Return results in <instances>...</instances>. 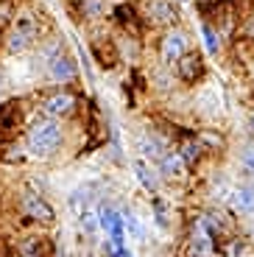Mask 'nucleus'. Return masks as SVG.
Wrapping results in <instances>:
<instances>
[{
	"mask_svg": "<svg viewBox=\"0 0 254 257\" xmlns=\"http://www.w3.org/2000/svg\"><path fill=\"white\" fill-rule=\"evenodd\" d=\"M190 257H215L218 246H215V232L210 229V224L204 218H196L190 226V240H187Z\"/></svg>",
	"mask_w": 254,
	"mask_h": 257,
	"instance_id": "nucleus-3",
	"label": "nucleus"
},
{
	"mask_svg": "<svg viewBox=\"0 0 254 257\" xmlns=\"http://www.w3.org/2000/svg\"><path fill=\"white\" fill-rule=\"evenodd\" d=\"M179 3H187V0H179Z\"/></svg>",
	"mask_w": 254,
	"mask_h": 257,
	"instance_id": "nucleus-24",
	"label": "nucleus"
},
{
	"mask_svg": "<svg viewBox=\"0 0 254 257\" xmlns=\"http://www.w3.org/2000/svg\"><path fill=\"white\" fill-rule=\"evenodd\" d=\"M201 34H204V45H207V51H210V53H218V48H221V39H218V34L212 31L207 23L201 26Z\"/></svg>",
	"mask_w": 254,
	"mask_h": 257,
	"instance_id": "nucleus-16",
	"label": "nucleus"
},
{
	"mask_svg": "<svg viewBox=\"0 0 254 257\" xmlns=\"http://www.w3.org/2000/svg\"><path fill=\"white\" fill-rule=\"evenodd\" d=\"M26 146L34 157H51L53 151L62 146V126H59L56 120H39L37 126L28 132Z\"/></svg>",
	"mask_w": 254,
	"mask_h": 257,
	"instance_id": "nucleus-1",
	"label": "nucleus"
},
{
	"mask_svg": "<svg viewBox=\"0 0 254 257\" xmlns=\"http://www.w3.org/2000/svg\"><path fill=\"white\" fill-rule=\"evenodd\" d=\"M134 171H137V179H140L143 182V187H146V190H157V176H154L151 174V171H148V165H146V162H143V160H137V162H134Z\"/></svg>",
	"mask_w": 254,
	"mask_h": 257,
	"instance_id": "nucleus-15",
	"label": "nucleus"
},
{
	"mask_svg": "<svg viewBox=\"0 0 254 257\" xmlns=\"http://www.w3.org/2000/svg\"><path fill=\"white\" fill-rule=\"evenodd\" d=\"M12 6H9V3H0V28L6 26V23H12Z\"/></svg>",
	"mask_w": 254,
	"mask_h": 257,
	"instance_id": "nucleus-19",
	"label": "nucleus"
},
{
	"mask_svg": "<svg viewBox=\"0 0 254 257\" xmlns=\"http://www.w3.org/2000/svg\"><path fill=\"white\" fill-rule=\"evenodd\" d=\"M17 123H20V109H17V103H6V106H0V132L17 128Z\"/></svg>",
	"mask_w": 254,
	"mask_h": 257,
	"instance_id": "nucleus-13",
	"label": "nucleus"
},
{
	"mask_svg": "<svg viewBox=\"0 0 254 257\" xmlns=\"http://www.w3.org/2000/svg\"><path fill=\"white\" fill-rule=\"evenodd\" d=\"M37 39H39V23H37V17H34V14H20V17L14 20L12 31H9L6 48L12 53H23V51H28Z\"/></svg>",
	"mask_w": 254,
	"mask_h": 257,
	"instance_id": "nucleus-2",
	"label": "nucleus"
},
{
	"mask_svg": "<svg viewBox=\"0 0 254 257\" xmlns=\"http://www.w3.org/2000/svg\"><path fill=\"white\" fill-rule=\"evenodd\" d=\"M48 73H51L53 81L59 84H67L76 78V64L70 62V56H64V53H56V56L48 62Z\"/></svg>",
	"mask_w": 254,
	"mask_h": 257,
	"instance_id": "nucleus-7",
	"label": "nucleus"
},
{
	"mask_svg": "<svg viewBox=\"0 0 254 257\" xmlns=\"http://www.w3.org/2000/svg\"><path fill=\"white\" fill-rule=\"evenodd\" d=\"M159 168H162V176H168V179H182L184 176V160L179 151H168L159 160Z\"/></svg>",
	"mask_w": 254,
	"mask_h": 257,
	"instance_id": "nucleus-10",
	"label": "nucleus"
},
{
	"mask_svg": "<svg viewBox=\"0 0 254 257\" xmlns=\"http://www.w3.org/2000/svg\"><path fill=\"white\" fill-rule=\"evenodd\" d=\"M251 128H254V115H251Z\"/></svg>",
	"mask_w": 254,
	"mask_h": 257,
	"instance_id": "nucleus-22",
	"label": "nucleus"
},
{
	"mask_svg": "<svg viewBox=\"0 0 254 257\" xmlns=\"http://www.w3.org/2000/svg\"><path fill=\"white\" fill-rule=\"evenodd\" d=\"M176 70L184 81H196V78L204 76V59L198 56V53H184L176 62Z\"/></svg>",
	"mask_w": 254,
	"mask_h": 257,
	"instance_id": "nucleus-8",
	"label": "nucleus"
},
{
	"mask_svg": "<svg viewBox=\"0 0 254 257\" xmlns=\"http://www.w3.org/2000/svg\"><path fill=\"white\" fill-rule=\"evenodd\" d=\"M240 165H243V171H246V174L254 176V146L246 148V151L240 154Z\"/></svg>",
	"mask_w": 254,
	"mask_h": 257,
	"instance_id": "nucleus-18",
	"label": "nucleus"
},
{
	"mask_svg": "<svg viewBox=\"0 0 254 257\" xmlns=\"http://www.w3.org/2000/svg\"><path fill=\"white\" fill-rule=\"evenodd\" d=\"M42 112L51 117V120H62V117L76 112V98H73L70 92H53V95H48L42 101Z\"/></svg>",
	"mask_w": 254,
	"mask_h": 257,
	"instance_id": "nucleus-5",
	"label": "nucleus"
},
{
	"mask_svg": "<svg viewBox=\"0 0 254 257\" xmlns=\"http://www.w3.org/2000/svg\"><path fill=\"white\" fill-rule=\"evenodd\" d=\"M123 257H132V254H129V251H126V254H123Z\"/></svg>",
	"mask_w": 254,
	"mask_h": 257,
	"instance_id": "nucleus-23",
	"label": "nucleus"
},
{
	"mask_svg": "<svg viewBox=\"0 0 254 257\" xmlns=\"http://www.w3.org/2000/svg\"><path fill=\"white\" fill-rule=\"evenodd\" d=\"M229 204H232L235 212H240V215L254 212V190L251 187H237V190L229 196Z\"/></svg>",
	"mask_w": 254,
	"mask_h": 257,
	"instance_id": "nucleus-11",
	"label": "nucleus"
},
{
	"mask_svg": "<svg viewBox=\"0 0 254 257\" xmlns=\"http://www.w3.org/2000/svg\"><path fill=\"white\" fill-rule=\"evenodd\" d=\"M0 95H3V78H0Z\"/></svg>",
	"mask_w": 254,
	"mask_h": 257,
	"instance_id": "nucleus-21",
	"label": "nucleus"
},
{
	"mask_svg": "<svg viewBox=\"0 0 254 257\" xmlns=\"http://www.w3.org/2000/svg\"><path fill=\"white\" fill-rule=\"evenodd\" d=\"M23 210H26L28 218L34 221H53V210L45 199H39L37 193H23Z\"/></svg>",
	"mask_w": 254,
	"mask_h": 257,
	"instance_id": "nucleus-6",
	"label": "nucleus"
},
{
	"mask_svg": "<svg viewBox=\"0 0 254 257\" xmlns=\"http://www.w3.org/2000/svg\"><path fill=\"white\" fill-rule=\"evenodd\" d=\"M120 215H123V226H126V229L132 232L134 238H143V226H140V221L134 218L132 212H120Z\"/></svg>",
	"mask_w": 254,
	"mask_h": 257,
	"instance_id": "nucleus-17",
	"label": "nucleus"
},
{
	"mask_svg": "<svg viewBox=\"0 0 254 257\" xmlns=\"http://www.w3.org/2000/svg\"><path fill=\"white\" fill-rule=\"evenodd\" d=\"M243 31H246L248 37H254V17H251V20H248V23H246V28H243Z\"/></svg>",
	"mask_w": 254,
	"mask_h": 257,
	"instance_id": "nucleus-20",
	"label": "nucleus"
},
{
	"mask_svg": "<svg viewBox=\"0 0 254 257\" xmlns=\"http://www.w3.org/2000/svg\"><path fill=\"white\" fill-rule=\"evenodd\" d=\"M179 154H182L184 165H196V162L204 157V146H201V143H196V140H187L182 146V151H179Z\"/></svg>",
	"mask_w": 254,
	"mask_h": 257,
	"instance_id": "nucleus-14",
	"label": "nucleus"
},
{
	"mask_svg": "<svg viewBox=\"0 0 254 257\" xmlns=\"http://www.w3.org/2000/svg\"><path fill=\"white\" fill-rule=\"evenodd\" d=\"M140 151L148 160H162V157H165V146H162V140H159L157 135H143L140 137Z\"/></svg>",
	"mask_w": 254,
	"mask_h": 257,
	"instance_id": "nucleus-12",
	"label": "nucleus"
},
{
	"mask_svg": "<svg viewBox=\"0 0 254 257\" xmlns=\"http://www.w3.org/2000/svg\"><path fill=\"white\" fill-rule=\"evenodd\" d=\"M187 53V34L184 31H168L159 45V56L165 64H176L179 59Z\"/></svg>",
	"mask_w": 254,
	"mask_h": 257,
	"instance_id": "nucleus-4",
	"label": "nucleus"
},
{
	"mask_svg": "<svg viewBox=\"0 0 254 257\" xmlns=\"http://www.w3.org/2000/svg\"><path fill=\"white\" fill-rule=\"evenodd\" d=\"M148 20L157 23V26H171L173 20H176L173 3H168V0H154L151 6H148Z\"/></svg>",
	"mask_w": 254,
	"mask_h": 257,
	"instance_id": "nucleus-9",
	"label": "nucleus"
}]
</instances>
